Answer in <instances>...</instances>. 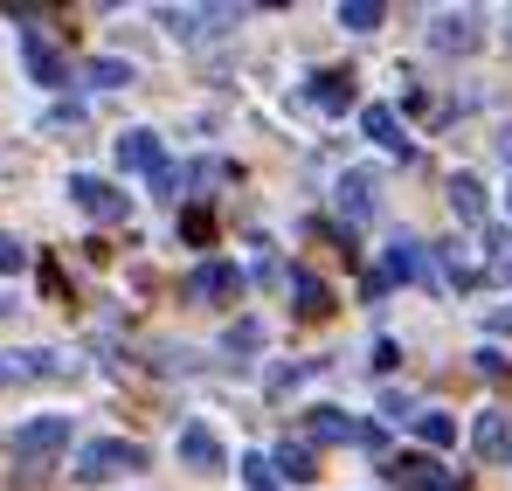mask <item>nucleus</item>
<instances>
[{"label":"nucleus","instance_id":"nucleus-1","mask_svg":"<svg viewBox=\"0 0 512 491\" xmlns=\"http://www.w3.org/2000/svg\"><path fill=\"white\" fill-rule=\"evenodd\" d=\"M132 471H146V450L125 443V436H97V443L77 450V478L84 485H111V478H132Z\"/></svg>","mask_w":512,"mask_h":491},{"label":"nucleus","instance_id":"nucleus-2","mask_svg":"<svg viewBox=\"0 0 512 491\" xmlns=\"http://www.w3.org/2000/svg\"><path fill=\"white\" fill-rule=\"evenodd\" d=\"M63 443H70V415H35L14 429V464H49Z\"/></svg>","mask_w":512,"mask_h":491},{"label":"nucleus","instance_id":"nucleus-3","mask_svg":"<svg viewBox=\"0 0 512 491\" xmlns=\"http://www.w3.org/2000/svg\"><path fill=\"white\" fill-rule=\"evenodd\" d=\"M388 485H402V491H457V478H450L429 450H402V457H388Z\"/></svg>","mask_w":512,"mask_h":491},{"label":"nucleus","instance_id":"nucleus-4","mask_svg":"<svg viewBox=\"0 0 512 491\" xmlns=\"http://www.w3.org/2000/svg\"><path fill=\"white\" fill-rule=\"evenodd\" d=\"M70 201L84 215H97V222H125V194L111 180H97V173H70Z\"/></svg>","mask_w":512,"mask_h":491},{"label":"nucleus","instance_id":"nucleus-5","mask_svg":"<svg viewBox=\"0 0 512 491\" xmlns=\"http://www.w3.org/2000/svg\"><path fill=\"white\" fill-rule=\"evenodd\" d=\"M471 450H478L485 464H506V457H512V415L506 409H485L478 422H471Z\"/></svg>","mask_w":512,"mask_h":491},{"label":"nucleus","instance_id":"nucleus-6","mask_svg":"<svg viewBox=\"0 0 512 491\" xmlns=\"http://www.w3.org/2000/svg\"><path fill=\"white\" fill-rule=\"evenodd\" d=\"M360 132H367L381 153H402V160H409V146H416V139H409V125H402L388 104H367V111H360Z\"/></svg>","mask_w":512,"mask_h":491},{"label":"nucleus","instance_id":"nucleus-7","mask_svg":"<svg viewBox=\"0 0 512 491\" xmlns=\"http://www.w3.org/2000/svg\"><path fill=\"white\" fill-rule=\"evenodd\" d=\"M118 166L160 180V173H167V146H160V132H125V139H118Z\"/></svg>","mask_w":512,"mask_h":491},{"label":"nucleus","instance_id":"nucleus-8","mask_svg":"<svg viewBox=\"0 0 512 491\" xmlns=\"http://www.w3.org/2000/svg\"><path fill=\"white\" fill-rule=\"evenodd\" d=\"M305 443H367V422H353L346 409H312L305 415Z\"/></svg>","mask_w":512,"mask_h":491},{"label":"nucleus","instance_id":"nucleus-9","mask_svg":"<svg viewBox=\"0 0 512 491\" xmlns=\"http://www.w3.org/2000/svg\"><path fill=\"white\" fill-rule=\"evenodd\" d=\"M180 291H187V298H236V291H243V270H236V263H201V270H187Z\"/></svg>","mask_w":512,"mask_h":491},{"label":"nucleus","instance_id":"nucleus-10","mask_svg":"<svg viewBox=\"0 0 512 491\" xmlns=\"http://www.w3.org/2000/svg\"><path fill=\"white\" fill-rule=\"evenodd\" d=\"M180 464H187V471H222V443H215L208 422H187V429H180Z\"/></svg>","mask_w":512,"mask_h":491},{"label":"nucleus","instance_id":"nucleus-11","mask_svg":"<svg viewBox=\"0 0 512 491\" xmlns=\"http://www.w3.org/2000/svg\"><path fill=\"white\" fill-rule=\"evenodd\" d=\"M381 277H402V284H443V277L429 270L423 243H409V236H402V243H388V270H381Z\"/></svg>","mask_w":512,"mask_h":491},{"label":"nucleus","instance_id":"nucleus-12","mask_svg":"<svg viewBox=\"0 0 512 491\" xmlns=\"http://www.w3.org/2000/svg\"><path fill=\"white\" fill-rule=\"evenodd\" d=\"M21 56H28V77H35V83H49V90H56V83H70V63H63V56H56L35 28L21 35Z\"/></svg>","mask_w":512,"mask_h":491},{"label":"nucleus","instance_id":"nucleus-13","mask_svg":"<svg viewBox=\"0 0 512 491\" xmlns=\"http://www.w3.org/2000/svg\"><path fill=\"white\" fill-rule=\"evenodd\" d=\"M429 42H436L443 56H450V49H457V56H464V49H478V14H436Z\"/></svg>","mask_w":512,"mask_h":491},{"label":"nucleus","instance_id":"nucleus-14","mask_svg":"<svg viewBox=\"0 0 512 491\" xmlns=\"http://www.w3.org/2000/svg\"><path fill=\"white\" fill-rule=\"evenodd\" d=\"M450 208H457V222H464V229H485V187H478L471 173H457V180H450Z\"/></svg>","mask_w":512,"mask_h":491},{"label":"nucleus","instance_id":"nucleus-15","mask_svg":"<svg viewBox=\"0 0 512 491\" xmlns=\"http://www.w3.org/2000/svg\"><path fill=\"white\" fill-rule=\"evenodd\" d=\"M284 284H291V298H298V312H305V319H326V312H333V291H326L312 270H291Z\"/></svg>","mask_w":512,"mask_h":491},{"label":"nucleus","instance_id":"nucleus-16","mask_svg":"<svg viewBox=\"0 0 512 491\" xmlns=\"http://www.w3.org/2000/svg\"><path fill=\"white\" fill-rule=\"evenodd\" d=\"M340 215L346 222H367L374 215V173H346L340 180Z\"/></svg>","mask_w":512,"mask_h":491},{"label":"nucleus","instance_id":"nucleus-17","mask_svg":"<svg viewBox=\"0 0 512 491\" xmlns=\"http://www.w3.org/2000/svg\"><path fill=\"white\" fill-rule=\"evenodd\" d=\"M312 104L346 111V104H353V70H319V77H312Z\"/></svg>","mask_w":512,"mask_h":491},{"label":"nucleus","instance_id":"nucleus-18","mask_svg":"<svg viewBox=\"0 0 512 491\" xmlns=\"http://www.w3.org/2000/svg\"><path fill=\"white\" fill-rule=\"evenodd\" d=\"M270 464H277V478H291V485L319 478V471H312V443H277V457H270Z\"/></svg>","mask_w":512,"mask_h":491},{"label":"nucleus","instance_id":"nucleus-19","mask_svg":"<svg viewBox=\"0 0 512 491\" xmlns=\"http://www.w3.org/2000/svg\"><path fill=\"white\" fill-rule=\"evenodd\" d=\"M409 422H416V436H423L429 450H450V443H457V422L443 409H423V415H409Z\"/></svg>","mask_w":512,"mask_h":491},{"label":"nucleus","instance_id":"nucleus-20","mask_svg":"<svg viewBox=\"0 0 512 491\" xmlns=\"http://www.w3.org/2000/svg\"><path fill=\"white\" fill-rule=\"evenodd\" d=\"M84 83L90 90H118V83H132V63H118V56H97L84 70Z\"/></svg>","mask_w":512,"mask_h":491},{"label":"nucleus","instance_id":"nucleus-21","mask_svg":"<svg viewBox=\"0 0 512 491\" xmlns=\"http://www.w3.org/2000/svg\"><path fill=\"white\" fill-rule=\"evenodd\" d=\"M381 21H388V7H381V0H346V7H340V28H360V35H367V28H381Z\"/></svg>","mask_w":512,"mask_h":491},{"label":"nucleus","instance_id":"nucleus-22","mask_svg":"<svg viewBox=\"0 0 512 491\" xmlns=\"http://www.w3.org/2000/svg\"><path fill=\"white\" fill-rule=\"evenodd\" d=\"M243 485H250V491H284V478H277L270 457H243Z\"/></svg>","mask_w":512,"mask_h":491},{"label":"nucleus","instance_id":"nucleus-23","mask_svg":"<svg viewBox=\"0 0 512 491\" xmlns=\"http://www.w3.org/2000/svg\"><path fill=\"white\" fill-rule=\"evenodd\" d=\"M180 236H187V243H215V215H208V208H187V215H180Z\"/></svg>","mask_w":512,"mask_h":491},{"label":"nucleus","instance_id":"nucleus-24","mask_svg":"<svg viewBox=\"0 0 512 491\" xmlns=\"http://www.w3.org/2000/svg\"><path fill=\"white\" fill-rule=\"evenodd\" d=\"M305 374H319V360H291V367H270V395H284V388H298Z\"/></svg>","mask_w":512,"mask_h":491},{"label":"nucleus","instance_id":"nucleus-25","mask_svg":"<svg viewBox=\"0 0 512 491\" xmlns=\"http://www.w3.org/2000/svg\"><path fill=\"white\" fill-rule=\"evenodd\" d=\"M256 346H263V326H256V319L229 326V353H256Z\"/></svg>","mask_w":512,"mask_h":491},{"label":"nucleus","instance_id":"nucleus-26","mask_svg":"<svg viewBox=\"0 0 512 491\" xmlns=\"http://www.w3.org/2000/svg\"><path fill=\"white\" fill-rule=\"evenodd\" d=\"M471 360H478V374H506V353H499V346H478Z\"/></svg>","mask_w":512,"mask_h":491},{"label":"nucleus","instance_id":"nucleus-27","mask_svg":"<svg viewBox=\"0 0 512 491\" xmlns=\"http://www.w3.org/2000/svg\"><path fill=\"white\" fill-rule=\"evenodd\" d=\"M21 263H28V249L14 243V236H0V270H21Z\"/></svg>","mask_w":512,"mask_h":491},{"label":"nucleus","instance_id":"nucleus-28","mask_svg":"<svg viewBox=\"0 0 512 491\" xmlns=\"http://www.w3.org/2000/svg\"><path fill=\"white\" fill-rule=\"evenodd\" d=\"M395 360H402V346H395V339H374V367H381V374H388V367H395Z\"/></svg>","mask_w":512,"mask_h":491},{"label":"nucleus","instance_id":"nucleus-29","mask_svg":"<svg viewBox=\"0 0 512 491\" xmlns=\"http://www.w3.org/2000/svg\"><path fill=\"white\" fill-rule=\"evenodd\" d=\"M499 160H506V166H512V132H506V139H499Z\"/></svg>","mask_w":512,"mask_h":491},{"label":"nucleus","instance_id":"nucleus-30","mask_svg":"<svg viewBox=\"0 0 512 491\" xmlns=\"http://www.w3.org/2000/svg\"><path fill=\"white\" fill-rule=\"evenodd\" d=\"M506 277H512V263H506Z\"/></svg>","mask_w":512,"mask_h":491}]
</instances>
